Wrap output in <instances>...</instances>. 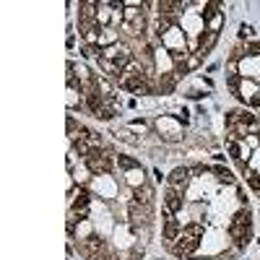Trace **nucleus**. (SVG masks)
Masks as SVG:
<instances>
[{
    "mask_svg": "<svg viewBox=\"0 0 260 260\" xmlns=\"http://www.w3.org/2000/svg\"><path fill=\"white\" fill-rule=\"evenodd\" d=\"M255 240L252 195L221 161H180L159 185V245L172 260H240Z\"/></svg>",
    "mask_w": 260,
    "mask_h": 260,
    "instance_id": "7ed1b4c3",
    "label": "nucleus"
},
{
    "mask_svg": "<svg viewBox=\"0 0 260 260\" xmlns=\"http://www.w3.org/2000/svg\"><path fill=\"white\" fill-rule=\"evenodd\" d=\"M221 146L234 175L260 203V115L229 107L221 115Z\"/></svg>",
    "mask_w": 260,
    "mask_h": 260,
    "instance_id": "39448f33",
    "label": "nucleus"
},
{
    "mask_svg": "<svg viewBox=\"0 0 260 260\" xmlns=\"http://www.w3.org/2000/svg\"><path fill=\"white\" fill-rule=\"evenodd\" d=\"M226 29L216 0H89L73 13L83 60L120 94L169 99L195 76Z\"/></svg>",
    "mask_w": 260,
    "mask_h": 260,
    "instance_id": "f257e3e1",
    "label": "nucleus"
},
{
    "mask_svg": "<svg viewBox=\"0 0 260 260\" xmlns=\"http://www.w3.org/2000/svg\"><path fill=\"white\" fill-rule=\"evenodd\" d=\"M133 122L141 125V136H143L133 146L141 148V151H148V154H154V151H159V154H172V148L185 146V141L190 138L185 122L175 112L156 115L146 122H138V120H133Z\"/></svg>",
    "mask_w": 260,
    "mask_h": 260,
    "instance_id": "0eeeda50",
    "label": "nucleus"
},
{
    "mask_svg": "<svg viewBox=\"0 0 260 260\" xmlns=\"http://www.w3.org/2000/svg\"><path fill=\"white\" fill-rule=\"evenodd\" d=\"M65 234L78 260H146L159 240V185L133 151L65 117Z\"/></svg>",
    "mask_w": 260,
    "mask_h": 260,
    "instance_id": "f03ea898",
    "label": "nucleus"
},
{
    "mask_svg": "<svg viewBox=\"0 0 260 260\" xmlns=\"http://www.w3.org/2000/svg\"><path fill=\"white\" fill-rule=\"evenodd\" d=\"M255 260H260V252H257V257H255Z\"/></svg>",
    "mask_w": 260,
    "mask_h": 260,
    "instance_id": "6e6552de",
    "label": "nucleus"
},
{
    "mask_svg": "<svg viewBox=\"0 0 260 260\" xmlns=\"http://www.w3.org/2000/svg\"><path fill=\"white\" fill-rule=\"evenodd\" d=\"M68 115L112 125L122 115V96L94 65L68 57Z\"/></svg>",
    "mask_w": 260,
    "mask_h": 260,
    "instance_id": "20e7f679",
    "label": "nucleus"
},
{
    "mask_svg": "<svg viewBox=\"0 0 260 260\" xmlns=\"http://www.w3.org/2000/svg\"><path fill=\"white\" fill-rule=\"evenodd\" d=\"M224 91L234 102L260 115V39H240L224 57Z\"/></svg>",
    "mask_w": 260,
    "mask_h": 260,
    "instance_id": "423d86ee",
    "label": "nucleus"
}]
</instances>
